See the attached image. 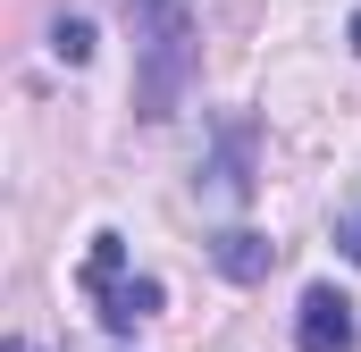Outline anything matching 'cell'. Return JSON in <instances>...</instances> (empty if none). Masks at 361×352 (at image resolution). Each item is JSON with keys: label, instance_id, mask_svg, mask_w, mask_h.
Segmentation results:
<instances>
[{"label": "cell", "instance_id": "obj_1", "mask_svg": "<svg viewBox=\"0 0 361 352\" xmlns=\"http://www.w3.org/2000/svg\"><path fill=\"white\" fill-rule=\"evenodd\" d=\"M135 25V109L169 118L193 84V8L185 0H126Z\"/></svg>", "mask_w": 361, "mask_h": 352}, {"label": "cell", "instance_id": "obj_5", "mask_svg": "<svg viewBox=\"0 0 361 352\" xmlns=\"http://www.w3.org/2000/svg\"><path fill=\"white\" fill-rule=\"evenodd\" d=\"M51 51H59L68 68H76V59H92V25H85V17H59V25H51Z\"/></svg>", "mask_w": 361, "mask_h": 352}, {"label": "cell", "instance_id": "obj_7", "mask_svg": "<svg viewBox=\"0 0 361 352\" xmlns=\"http://www.w3.org/2000/svg\"><path fill=\"white\" fill-rule=\"evenodd\" d=\"M353 51H361V8H353Z\"/></svg>", "mask_w": 361, "mask_h": 352}, {"label": "cell", "instance_id": "obj_6", "mask_svg": "<svg viewBox=\"0 0 361 352\" xmlns=\"http://www.w3.org/2000/svg\"><path fill=\"white\" fill-rule=\"evenodd\" d=\"M336 244H345V260H361V184L336 201Z\"/></svg>", "mask_w": 361, "mask_h": 352}, {"label": "cell", "instance_id": "obj_3", "mask_svg": "<svg viewBox=\"0 0 361 352\" xmlns=\"http://www.w3.org/2000/svg\"><path fill=\"white\" fill-rule=\"evenodd\" d=\"M294 344H302V352H353V344H361L353 302H345L336 285H311L302 310H294Z\"/></svg>", "mask_w": 361, "mask_h": 352}, {"label": "cell", "instance_id": "obj_4", "mask_svg": "<svg viewBox=\"0 0 361 352\" xmlns=\"http://www.w3.org/2000/svg\"><path fill=\"white\" fill-rule=\"evenodd\" d=\"M210 260L227 268L235 285H252V277H269V260H277V244H261V235H244V227H227V235L210 244Z\"/></svg>", "mask_w": 361, "mask_h": 352}, {"label": "cell", "instance_id": "obj_8", "mask_svg": "<svg viewBox=\"0 0 361 352\" xmlns=\"http://www.w3.org/2000/svg\"><path fill=\"white\" fill-rule=\"evenodd\" d=\"M8 352H34V344H8Z\"/></svg>", "mask_w": 361, "mask_h": 352}, {"label": "cell", "instance_id": "obj_2", "mask_svg": "<svg viewBox=\"0 0 361 352\" xmlns=\"http://www.w3.org/2000/svg\"><path fill=\"white\" fill-rule=\"evenodd\" d=\"M85 294L101 302V319L126 336L135 319L160 310V277H126V244L118 235H92V260H85Z\"/></svg>", "mask_w": 361, "mask_h": 352}]
</instances>
